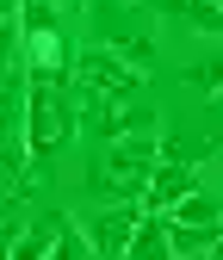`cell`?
I'll return each mask as SVG.
<instances>
[{
	"label": "cell",
	"mask_w": 223,
	"mask_h": 260,
	"mask_svg": "<svg viewBox=\"0 0 223 260\" xmlns=\"http://www.w3.org/2000/svg\"><path fill=\"white\" fill-rule=\"evenodd\" d=\"M75 106H69V75H44L25 69V106H19V149L25 155H56L62 143L75 137Z\"/></svg>",
	"instance_id": "6da1fadb"
},
{
	"label": "cell",
	"mask_w": 223,
	"mask_h": 260,
	"mask_svg": "<svg viewBox=\"0 0 223 260\" xmlns=\"http://www.w3.org/2000/svg\"><path fill=\"white\" fill-rule=\"evenodd\" d=\"M155 155H162V143H155V137H118V143H106L100 155H93L87 186L106 192V199H143Z\"/></svg>",
	"instance_id": "7a4b0ae2"
},
{
	"label": "cell",
	"mask_w": 223,
	"mask_h": 260,
	"mask_svg": "<svg viewBox=\"0 0 223 260\" xmlns=\"http://www.w3.org/2000/svg\"><path fill=\"white\" fill-rule=\"evenodd\" d=\"M162 217H168L174 254H211V248H223V205L205 199V192H186V199L174 211H162Z\"/></svg>",
	"instance_id": "3957f363"
},
{
	"label": "cell",
	"mask_w": 223,
	"mask_h": 260,
	"mask_svg": "<svg viewBox=\"0 0 223 260\" xmlns=\"http://www.w3.org/2000/svg\"><path fill=\"white\" fill-rule=\"evenodd\" d=\"M137 217L143 211L131 199H112V205H100L93 217H81L75 230L87 236V248L100 254V260H124V248H131V236H137Z\"/></svg>",
	"instance_id": "277c9868"
},
{
	"label": "cell",
	"mask_w": 223,
	"mask_h": 260,
	"mask_svg": "<svg viewBox=\"0 0 223 260\" xmlns=\"http://www.w3.org/2000/svg\"><path fill=\"white\" fill-rule=\"evenodd\" d=\"M137 75H143V69L118 62L112 50H87V56H75V81H81L100 106H118V93H137Z\"/></svg>",
	"instance_id": "5b68a950"
},
{
	"label": "cell",
	"mask_w": 223,
	"mask_h": 260,
	"mask_svg": "<svg viewBox=\"0 0 223 260\" xmlns=\"http://www.w3.org/2000/svg\"><path fill=\"white\" fill-rule=\"evenodd\" d=\"M186 192H199V168L186 155H174V149H162L155 155V168H149V186H143V205L149 211H174Z\"/></svg>",
	"instance_id": "8992f818"
},
{
	"label": "cell",
	"mask_w": 223,
	"mask_h": 260,
	"mask_svg": "<svg viewBox=\"0 0 223 260\" xmlns=\"http://www.w3.org/2000/svg\"><path fill=\"white\" fill-rule=\"evenodd\" d=\"M93 31H100V44L112 50V56H124V62H131V69H149V38H143V31L131 25V7H93Z\"/></svg>",
	"instance_id": "52a82bcc"
},
{
	"label": "cell",
	"mask_w": 223,
	"mask_h": 260,
	"mask_svg": "<svg viewBox=\"0 0 223 260\" xmlns=\"http://www.w3.org/2000/svg\"><path fill=\"white\" fill-rule=\"evenodd\" d=\"M124 260H174V242H168V217H162V211L137 217V236H131V248H124Z\"/></svg>",
	"instance_id": "ba28073f"
},
{
	"label": "cell",
	"mask_w": 223,
	"mask_h": 260,
	"mask_svg": "<svg viewBox=\"0 0 223 260\" xmlns=\"http://www.w3.org/2000/svg\"><path fill=\"white\" fill-rule=\"evenodd\" d=\"M162 13L193 25V31H211V38H223V0H162Z\"/></svg>",
	"instance_id": "9c48e42d"
},
{
	"label": "cell",
	"mask_w": 223,
	"mask_h": 260,
	"mask_svg": "<svg viewBox=\"0 0 223 260\" xmlns=\"http://www.w3.org/2000/svg\"><path fill=\"white\" fill-rule=\"evenodd\" d=\"M62 223H69V217H56V211H50V217H38L31 230H19V236H13V254H7V260H44Z\"/></svg>",
	"instance_id": "30bf717a"
},
{
	"label": "cell",
	"mask_w": 223,
	"mask_h": 260,
	"mask_svg": "<svg viewBox=\"0 0 223 260\" xmlns=\"http://www.w3.org/2000/svg\"><path fill=\"white\" fill-rule=\"evenodd\" d=\"M19 106H25V81L19 75H0V149L19 143Z\"/></svg>",
	"instance_id": "8fae6325"
},
{
	"label": "cell",
	"mask_w": 223,
	"mask_h": 260,
	"mask_svg": "<svg viewBox=\"0 0 223 260\" xmlns=\"http://www.w3.org/2000/svg\"><path fill=\"white\" fill-rule=\"evenodd\" d=\"M44 260H100V254H93L87 248V236L75 230V223H62V230H56V242H50V254Z\"/></svg>",
	"instance_id": "7c38bea8"
},
{
	"label": "cell",
	"mask_w": 223,
	"mask_h": 260,
	"mask_svg": "<svg viewBox=\"0 0 223 260\" xmlns=\"http://www.w3.org/2000/svg\"><path fill=\"white\" fill-rule=\"evenodd\" d=\"M193 87H223V62H199V69H186Z\"/></svg>",
	"instance_id": "4fadbf2b"
},
{
	"label": "cell",
	"mask_w": 223,
	"mask_h": 260,
	"mask_svg": "<svg viewBox=\"0 0 223 260\" xmlns=\"http://www.w3.org/2000/svg\"><path fill=\"white\" fill-rule=\"evenodd\" d=\"M174 260H223V254H217V248H211V254H174Z\"/></svg>",
	"instance_id": "5bb4252c"
},
{
	"label": "cell",
	"mask_w": 223,
	"mask_h": 260,
	"mask_svg": "<svg viewBox=\"0 0 223 260\" xmlns=\"http://www.w3.org/2000/svg\"><path fill=\"white\" fill-rule=\"evenodd\" d=\"M0 25H7V0H0Z\"/></svg>",
	"instance_id": "9a60e30c"
},
{
	"label": "cell",
	"mask_w": 223,
	"mask_h": 260,
	"mask_svg": "<svg viewBox=\"0 0 223 260\" xmlns=\"http://www.w3.org/2000/svg\"><path fill=\"white\" fill-rule=\"evenodd\" d=\"M217 106H223V87H217Z\"/></svg>",
	"instance_id": "2e32d148"
}]
</instances>
